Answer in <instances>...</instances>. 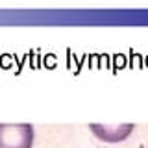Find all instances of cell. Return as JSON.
Wrapping results in <instances>:
<instances>
[{"label":"cell","mask_w":148,"mask_h":148,"mask_svg":"<svg viewBox=\"0 0 148 148\" xmlns=\"http://www.w3.org/2000/svg\"><path fill=\"white\" fill-rule=\"evenodd\" d=\"M32 124H0V148H32Z\"/></svg>","instance_id":"cell-1"}]
</instances>
